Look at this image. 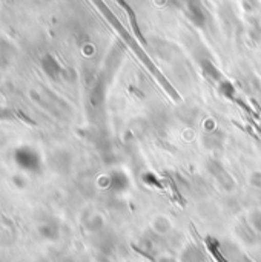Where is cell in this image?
Here are the masks:
<instances>
[{"label": "cell", "instance_id": "1", "mask_svg": "<svg viewBox=\"0 0 261 262\" xmlns=\"http://www.w3.org/2000/svg\"><path fill=\"white\" fill-rule=\"evenodd\" d=\"M14 161L25 172H38L40 167H42L40 154L35 149L28 147V146H22V147L15 149Z\"/></svg>", "mask_w": 261, "mask_h": 262}, {"label": "cell", "instance_id": "2", "mask_svg": "<svg viewBox=\"0 0 261 262\" xmlns=\"http://www.w3.org/2000/svg\"><path fill=\"white\" fill-rule=\"evenodd\" d=\"M185 12L194 25H197V26L205 25L206 14L198 0H185Z\"/></svg>", "mask_w": 261, "mask_h": 262}, {"label": "cell", "instance_id": "3", "mask_svg": "<svg viewBox=\"0 0 261 262\" xmlns=\"http://www.w3.org/2000/svg\"><path fill=\"white\" fill-rule=\"evenodd\" d=\"M42 68L45 71V74L51 78H57L60 74H62V66L60 63L51 55V54H46L43 58H42Z\"/></svg>", "mask_w": 261, "mask_h": 262}, {"label": "cell", "instance_id": "4", "mask_svg": "<svg viewBox=\"0 0 261 262\" xmlns=\"http://www.w3.org/2000/svg\"><path fill=\"white\" fill-rule=\"evenodd\" d=\"M109 189L114 190V192H123L128 189L129 186V181H128V177L123 173V172H112L109 175Z\"/></svg>", "mask_w": 261, "mask_h": 262}, {"label": "cell", "instance_id": "5", "mask_svg": "<svg viewBox=\"0 0 261 262\" xmlns=\"http://www.w3.org/2000/svg\"><path fill=\"white\" fill-rule=\"evenodd\" d=\"M38 233L45 239H55L58 238V226L55 223H45L38 227Z\"/></svg>", "mask_w": 261, "mask_h": 262}, {"label": "cell", "instance_id": "6", "mask_svg": "<svg viewBox=\"0 0 261 262\" xmlns=\"http://www.w3.org/2000/svg\"><path fill=\"white\" fill-rule=\"evenodd\" d=\"M202 68H203V72L209 77V78H212V80H217V78H220V72H218V69L209 61V60H202Z\"/></svg>", "mask_w": 261, "mask_h": 262}, {"label": "cell", "instance_id": "7", "mask_svg": "<svg viewBox=\"0 0 261 262\" xmlns=\"http://www.w3.org/2000/svg\"><path fill=\"white\" fill-rule=\"evenodd\" d=\"M220 88H222V91H223V94H225L226 97H231V95H234V92H235L234 86H232L229 81H222V83H220Z\"/></svg>", "mask_w": 261, "mask_h": 262}]
</instances>
